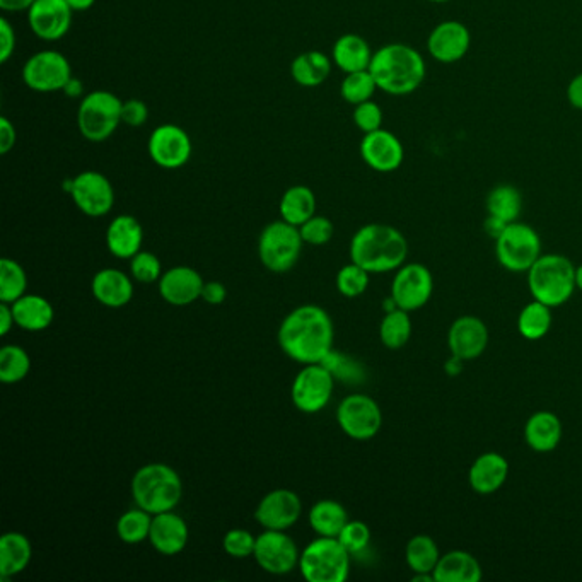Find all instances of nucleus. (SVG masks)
<instances>
[{
  "label": "nucleus",
  "instance_id": "11",
  "mask_svg": "<svg viewBox=\"0 0 582 582\" xmlns=\"http://www.w3.org/2000/svg\"><path fill=\"white\" fill-rule=\"evenodd\" d=\"M21 77L24 86L35 93H62L72 77V67L64 53L40 50L24 62Z\"/></svg>",
  "mask_w": 582,
  "mask_h": 582
},
{
  "label": "nucleus",
  "instance_id": "1",
  "mask_svg": "<svg viewBox=\"0 0 582 582\" xmlns=\"http://www.w3.org/2000/svg\"><path fill=\"white\" fill-rule=\"evenodd\" d=\"M333 321L325 309L304 304L292 309L279 328V345L299 364H320L333 350Z\"/></svg>",
  "mask_w": 582,
  "mask_h": 582
},
{
  "label": "nucleus",
  "instance_id": "34",
  "mask_svg": "<svg viewBox=\"0 0 582 582\" xmlns=\"http://www.w3.org/2000/svg\"><path fill=\"white\" fill-rule=\"evenodd\" d=\"M308 519L316 535L337 538L345 524L349 523V514L340 502L321 499L309 509Z\"/></svg>",
  "mask_w": 582,
  "mask_h": 582
},
{
  "label": "nucleus",
  "instance_id": "39",
  "mask_svg": "<svg viewBox=\"0 0 582 582\" xmlns=\"http://www.w3.org/2000/svg\"><path fill=\"white\" fill-rule=\"evenodd\" d=\"M151 526L152 514L137 506L120 516L117 523V535L127 545H139L149 540Z\"/></svg>",
  "mask_w": 582,
  "mask_h": 582
},
{
  "label": "nucleus",
  "instance_id": "60",
  "mask_svg": "<svg viewBox=\"0 0 582 582\" xmlns=\"http://www.w3.org/2000/svg\"><path fill=\"white\" fill-rule=\"evenodd\" d=\"M576 289L582 291V265L576 267Z\"/></svg>",
  "mask_w": 582,
  "mask_h": 582
},
{
  "label": "nucleus",
  "instance_id": "3",
  "mask_svg": "<svg viewBox=\"0 0 582 582\" xmlns=\"http://www.w3.org/2000/svg\"><path fill=\"white\" fill-rule=\"evenodd\" d=\"M378 89L391 96L412 94L425 79V60L414 47L388 43L376 50L369 65Z\"/></svg>",
  "mask_w": 582,
  "mask_h": 582
},
{
  "label": "nucleus",
  "instance_id": "13",
  "mask_svg": "<svg viewBox=\"0 0 582 582\" xmlns=\"http://www.w3.org/2000/svg\"><path fill=\"white\" fill-rule=\"evenodd\" d=\"M337 422L340 429L352 439L369 441L381 431L383 412L371 396L354 393L345 396L338 405Z\"/></svg>",
  "mask_w": 582,
  "mask_h": 582
},
{
  "label": "nucleus",
  "instance_id": "35",
  "mask_svg": "<svg viewBox=\"0 0 582 582\" xmlns=\"http://www.w3.org/2000/svg\"><path fill=\"white\" fill-rule=\"evenodd\" d=\"M489 216L511 224L516 222L523 210V195L513 185H497L490 190L485 200Z\"/></svg>",
  "mask_w": 582,
  "mask_h": 582
},
{
  "label": "nucleus",
  "instance_id": "54",
  "mask_svg": "<svg viewBox=\"0 0 582 582\" xmlns=\"http://www.w3.org/2000/svg\"><path fill=\"white\" fill-rule=\"evenodd\" d=\"M14 325H16V320H14L11 304L0 303V335H7Z\"/></svg>",
  "mask_w": 582,
  "mask_h": 582
},
{
  "label": "nucleus",
  "instance_id": "14",
  "mask_svg": "<svg viewBox=\"0 0 582 582\" xmlns=\"http://www.w3.org/2000/svg\"><path fill=\"white\" fill-rule=\"evenodd\" d=\"M152 163L163 169H180L192 159L193 144L187 130L175 123H163L152 130L147 142Z\"/></svg>",
  "mask_w": 582,
  "mask_h": 582
},
{
  "label": "nucleus",
  "instance_id": "15",
  "mask_svg": "<svg viewBox=\"0 0 582 582\" xmlns=\"http://www.w3.org/2000/svg\"><path fill=\"white\" fill-rule=\"evenodd\" d=\"M434 279L431 270L422 263H407L396 270L391 284V297L396 306L408 313L424 308L431 301Z\"/></svg>",
  "mask_w": 582,
  "mask_h": 582
},
{
  "label": "nucleus",
  "instance_id": "46",
  "mask_svg": "<svg viewBox=\"0 0 582 582\" xmlns=\"http://www.w3.org/2000/svg\"><path fill=\"white\" fill-rule=\"evenodd\" d=\"M222 547L229 557L246 559V557H253L255 547H257V538L251 535L250 531L236 528V530L227 531Z\"/></svg>",
  "mask_w": 582,
  "mask_h": 582
},
{
  "label": "nucleus",
  "instance_id": "23",
  "mask_svg": "<svg viewBox=\"0 0 582 582\" xmlns=\"http://www.w3.org/2000/svg\"><path fill=\"white\" fill-rule=\"evenodd\" d=\"M190 531L185 519L178 516L175 511L154 514L152 516L151 535L149 542L163 555H178L187 547Z\"/></svg>",
  "mask_w": 582,
  "mask_h": 582
},
{
  "label": "nucleus",
  "instance_id": "32",
  "mask_svg": "<svg viewBox=\"0 0 582 582\" xmlns=\"http://www.w3.org/2000/svg\"><path fill=\"white\" fill-rule=\"evenodd\" d=\"M332 65V57L318 50L299 53L292 60L291 76L301 88H318L332 74Z\"/></svg>",
  "mask_w": 582,
  "mask_h": 582
},
{
  "label": "nucleus",
  "instance_id": "27",
  "mask_svg": "<svg viewBox=\"0 0 582 582\" xmlns=\"http://www.w3.org/2000/svg\"><path fill=\"white\" fill-rule=\"evenodd\" d=\"M524 439L536 453H552L562 439V422L548 410L536 412L524 425Z\"/></svg>",
  "mask_w": 582,
  "mask_h": 582
},
{
  "label": "nucleus",
  "instance_id": "42",
  "mask_svg": "<svg viewBox=\"0 0 582 582\" xmlns=\"http://www.w3.org/2000/svg\"><path fill=\"white\" fill-rule=\"evenodd\" d=\"M378 91V84L374 81L371 70H359V72H350L345 74L340 94L349 105H361L364 101L373 99L374 93Z\"/></svg>",
  "mask_w": 582,
  "mask_h": 582
},
{
  "label": "nucleus",
  "instance_id": "25",
  "mask_svg": "<svg viewBox=\"0 0 582 582\" xmlns=\"http://www.w3.org/2000/svg\"><path fill=\"white\" fill-rule=\"evenodd\" d=\"M144 229L134 216L123 214L110 222L106 231V246L120 260H132L142 250Z\"/></svg>",
  "mask_w": 582,
  "mask_h": 582
},
{
  "label": "nucleus",
  "instance_id": "44",
  "mask_svg": "<svg viewBox=\"0 0 582 582\" xmlns=\"http://www.w3.org/2000/svg\"><path fill=\"white\" fill-rule=\"evenodd\" d=\"M130 272H132V277L140 284L159 282V279L164 274L159 258L151 251L142 250L130 260Z\"/></svg>",
  "mask_w": 582,
  "mask_h": 582
},
{
  "label": "nucleus",
  "instance_id": "38",
  "mask_svg": "<svg viewBox=\"0 0 582 582\" xmlns=\"http://www.w3.org/2000/svg\"><path fill=\"white\" fill-rule=\"evenodd\" d=\"M412 337V320L405 309L388 311L379 326V338L385 347L398 350L408 344Z\"/></svg>",
  "mask_w": 582,
  "mask_h": 582
},
{
  "label": "nucleus",
  "instance_id": "17",
  "mask_svg": "<svg viewBox=\"0 0 582 582\" xmlns=\"http://www.w3.org/2000/svg\"><path fill=\"white\" fill-rule=\"evenodd\" d=\"M26 12L33 35L43 41L62 40L74 19V11L67 0H35Z\"/></svg>",
  "mask_w": 582,
  "mask_h": 582
},
{
  "label": "nucleus",
  "instance_id": "40",
  "mask_svg": "<svg viewBox=\"0 0 582 582\" xmlns=\"http://www.w3.org/2000/svg\"><path fill=\"white\" fill-rule=\"evenodd\" d=\"M31 359L19 345H4L0 350V381L16 385L30 374Z\"/></svg>",
  "mask_w": 582,
  "mask_h": 582
},
{
  "label": "nucleus",
  "instance_id": "48",
  "mask_svg": "<svg viewBox=\"0 0 582 582\" xmlns=\"http://www.w3.org/2000/svg\"><path fill=\"white\" fill-rule=\"evenodd\" d=\"M352 118H354L357 129L364 132V134L383 129V110H381V106L376 101H373V99L357 105L354 108Z\"/></svg>",
  "mask_w": 582,
  "mask_h": 582
},
{
  "label": "nucleus",
  "instance_id": "59",
  "mask_svg": "<svg viewBox=\"0 0 582 582\" xmlns=\"http://www.w3.org/2000/svg\"><path fill=\"white\" fill-rule=\"evenodd\" d=\"M463 362L465 361H461L460 357L451 354V359H449L448 364L444 366V369H446V373L451 374V376H456V374L461 373Z\"/></svg>",
  "mask_w": 582,
  "mask_h": 582
},
{
  "label": "nucleus",
  "instance_id": "47",
  "mask_svg": "<svg viewBox=\"0 0 582 582\" xmlns=\"http://www.w3.org/2000/svg\"><path fill=\"white\" fill-rule=\"evenodd\" d=\"M337 538L347 548V552L350 555H356V553L364 552L369 547L371 530L362 521H349V523L345 524L344 530L340 531V535Z\"/></svg>",
  "mask_w": 582,
  "mask_h": 582
},
{
  "label": "nucleus",
  "instance_id": "19",
  "mask_svg": "<svg viewBox=\"0 0 582 582\" xmlns=\"http://www.w3.org/2000/svg\"><path fill=\"white\" fill-rule=\"evenodd\" d=\"M361 158L376 173H393L400 169L405 159L402 140L390 130L379 129L364 134Z\"/></svg>",
  "mask_w": 582,
  "mask_h": 582
},
{
  "label": "nucleus",
  "instance_id": "20",
  "mask_svg": "<svg viewBox=\"0 0 582 582\" xmlns=\"http://www.w3.org/2000/svg\"><path fill=\"white\" fill-rule=\"evenodd\" d=\"M472 47V33L460 21L437 24L427 40L432 59L441 64H456L465 59Z\"/></svg>",
  "mask_w": 582,
  "mask_h": 582
},
{
  "label": "nucleus",
  "instance_id": "43",
  "mask_svg": "<svg viewBox=\"0 0 582 582\" xmlns=\"http://www.w3.org/2000/svg\"><path fill=\"white\" fill-rule=\"evenodd\" d=\"M369 275L371 274L357 263L350 262L337 274L338 292L349 299L362 296L369 287Z\"/></svg>",
  "mask_w": 582,
  "mask_h": 582
},
{
  "label": "nucleus",
  "instance_id": "33",
  "mask_svg": "<svg viewBox=\"0 0 582 582\" xmlns=\"http://www.w3.org/2000/svg\"><path fill=\"white\" fill-rule=\"evenodd\" d=\"M280 219L292 226H303L304 222L316 214V195L304 185L287 188L279 204Z\"/></svg>",
  "mask_w": 582,
  "mask_h": 582
},
{
  "label": "nucleus",
  "instance_id": "10",
  "mask_svg": "<svg viewBox=\"0 0 582 582\" xmlns=\"http://www.w3.org/2000/svg\"><path fill=\"white\" fill-rule=\"evenodd\" d=\"M62 188L72 197L77 209L88 217H105L115 205L111 181L99 171H82L74 178H65Z\"/></svg>",
  "mask_w": 582,
  "mask_h": 582
},
{
  "label": "nucleus",
  "instance_id": "37",
  "mask_svg": "<svg viewBox=\"0 0 582 582\" xmlns=\"http://www.w3.org/2000/svg\"><path fill=\"white\" fill-rule=\"evenodd\" d=\"M552 309L536 299H533L530 304H526L521 309L518 318V330L521 337L531 340V342L542 340L552 328Z\"/></svg>",
  "mask_w": 582,
  "mask_h": 582
},
{
  "label": "nucleus",
  "instance_id": "31",
  "mask_svg": "<svg viewBox=\"0 0 582 582\" xmlns=\"http://www.w3.org/2000/svg\"><path fill=\"white\" fill-rule=\"evenodd\" d=\"M33 559L30 538L23 533H6L0 538V576L14 577L28 569Z\"/></svg>",
  "mask_w": 582,
  "mask_h": 582
},
{
  "label": "nucleus",
  "instance_id": "52",
  "mask_svg": "<svg viewBox=\"0 0 582 582\" xmlns=\"http://www.w3.org/2000/svg\"><path fill=\"white\" fill-rule=\"evenodd\" d=\"M226 297V286L222 282H217V280L205 282L204 291H202V299H204L205 303L217 306V304L224 303Z\"/></svg>",
  "mask_w": 582,
  "mask_h": 582
},
{
  "label": "nucleus",
  "instance_id": "55",
  "mask_svg": "<svg viewBox=\"0 0 582 582\" xmlns=\"http://www.w3.org/2000/svg\"><path fill=\"white\" fill-rule=\"evenodd\" d=\"M35 0H0V9L4 12H24L33 6Z\"/></svg>",
  "mask_w": 582,
  "mask_h": 582
},
{
  "label": "nucleus",
  "instance_id": "21",
  "mask_svg": "<svg viewBox=\"0 0 582 582\" xmlns=\"http://www.w3.org/2000/svg\"><path fill=\"white\" fill-rule=\"evenodd\" d=\"M451 354L461 361H473L482 356L489 345V328L477 316H461L453 321L448 332Z\"/></svg>",
  "mask_w": 582,
  "mask_h": 582
},
{
  "label": "nucleus",
  "instance_id": "57",
  "mask_svg": "<svg viewBox=\"0 0 582 582\" xmlns=\"http://www.w3.org/2000/svg\"><path fill=\"white\" fill-rule=\"evenodd\" d=\"M484 227L490 238L497 239L501 236L502 231L506 229L507 222L501 221V219H497V217L487 216V221H485Z\"/></svg>",
  "mask_w": 582,
  "mask_h": 582
},
{
  "label": "nucleus",
  "instance_id": "28",
  "mask_svg": "<svg viewBox=\"0 0 582 582\" xmlns=\"http://www.w3.org/2000/svg\"><path fill=\"white\" fill-rule=\"evenodd\" d=\"M374 52L361 35L347 33L335 41L332 50L333 64L344 74L369 69Z\"/></svg>",
  "mask_w": 582,
  "mask_h": 582
},
{
  "label": "nucleus",
  "instance_id": "2",
  "mask_svg": "<svg viewBox=\"0 0 582 582\" xmlns=\"http://www.w3.org/2000/svg\"><path fill=\"white\" fill-rule=\"evenodd\" d=\"M408 255V243L396 227L366 224L350 241V260L369 274H386L402 267Z\"/></svg>",
  "mask_w": 582,
  "mask_h": 582
},
{
  "label": "nucleus",
  "instance_id": "29",
  "mask_svg": "<svg viewBox=\"0 0 582 582\" xmlns=\"http://www.w3.org/2000/svg\"><path fill=\"white\" fill-rule=\"evenodd\" d=\"M482 579V567L472 553L451 550L441 555L434 569L436 582H478Z\"/></svg>",
  "mask_w": 582,
  "mask_h": 582
},
{
  "label": "nucleus",
  "instance_id": "18",
  "mask_svg": "<svg viewBox=\"0 0 582 582\" xmlns=\"http://www.w3.org/2000/svg\"><path fill=\"white\" fill-rule=\"evenodd\" d=\"M303 514L301 497L289 489L268 492L255 511L257 523L265 530L287 531L299 521Z\"/></svg>",
  "mask_w": 582,
  "mask_h": 582
},
{
  "label": "nucleus",
  "instance_id": "26",
  "mask_svg": "<svg viewBox=\"0 0 582 582\" xmlns=\"http://www.w3.org/2000/svg\"><path fill=\"white\" fill-rule=\"evenodd\" d=\"M91 291L99 303L108 308H123L134 297V282L117 268H103L94 275Z\"/></svg>",
  "mask_w": 582,
  "mask_h": 582
},
{
  "label": "nucleus",
  "instance_id": "8",
  "mask_svg": "<svg viewBox=\"0 0 582 582\" xmlns=\"http://www.w3.org/2000/svg\"><path fill=\"white\" fill-rule=\"evenodd\" d=\"M303 246L299 227L280 219L263 227L258 239V257L270 272L286 274L299 262Z\"/></svg>",
  "mask_w": 582,
  "mask_h": 582
},
{
  "label": "nucleus",
  "instance_id": "22",
  "mask_svg": "<svg viewBox=\"0 0 582 582\" xmlns=\"http://www.w3.org/2000/svg\"><path fill=\"white\" fill-rule=\"evenodd\" d=\"M159 294L173 306H188L202 297L205 282L202 275L192 267L169 268L159 279Z\"/></svg>",
  "mask_w": 582,
  "mask_h": 582
},
{
  "label": "nucleus",
  "instance_id": "4",
  "mask_svg": "<svg viewBox=\"0 0 582 582\" xmlns=\"http://www.w3.org/2000/svg\"><path fill=\"white\" fill-rule=\"evenodd\" d=\"M130 492L135 506L154 516L175 511L183 495V484L175 468L164 463H149L135 473Z\"/></svg>",
  "mask_w": 582,
  "mask_h": 582
},
{
  "label": "nucleus",
  "instance_id": "30",
  "mask_svg": "<svg viewBox=\"0 0 582 582\" xmlns=\"http://www.w3.org/2000/svg\"><path fill=\"white\" fill-rule=\"evenodd\" d=\"M11 306L16 325L26 332L47 330L55 318V309L50 301L45 297L36 296V294H24Z\"/></svg>",
  "mask_w": 582,
  "mask_h": 582
},
{
  "label": "nucleus",
  "instance_id": "49",
  "mask_svg": "<svg viewBox=\"0 0 582 582\" xmlns=\"http://www.w3.org/2000/svg\"><path fill=\"white\" fill-rule=\"evenodd\" d=\"M149 120V108L142 99L130 98L123 101L122 123L130 129H139Z\"/></svg>",
  "mask_w": 582,
  "mask_h": 582
},
{
  "label": "nucleus",
  "instance_id": "41",
  "mask_svg": "<svg viewBox=\"0 0 582 582\" xmlns=\"http://www.w3.org/2000/svg\"><path fill=\"white\" fill-rule=\"evenodd\" d=\"M28 289V275L18 262L2 258L0 262V301L12 304L23 297Z\"/></svg>",
  "mask_w": 582,
  "mask_h": 582
},
{
  "label": "nucleus",
  "instance_id": "36",
  "mask_svg": "<svg viewBox=\"0 0 582 582\" xmlns=\"http://www.w3.org/2000/svg\"><path fill=\"white\" fill-rule=\"evenodd\" d=\"M441 559V552L431 536L417 535L410 538L405 547V560L410 571L414 574H432L437 562Z\"/></svg>",
  "mask_w": 582,
  "mask_h": 582
},
{
  "label": "nucleus",
  "instance_id": "61",
  "mask_svg": "<svg viewBox=\"0 0 582 582\" xmlns=\"http://www.w3.org/2000/svg\"><path fill=\"white\" fill-rule=\"evenodd\" d=\"M429 2H436V4H443V2H448V0H429Z\"/></svg>",
  "mask_w": 582,
  "mask_h": 582
},
{
  "label": "nucleus",
  "instance_id": "6",
  "mask_svg": "<svg viewBox=\"0 0 582 582\" xmlns=\"http://www.w3.org/2000/svg\"><path fill=\"white\" fill-rule=\"evenodd\" d=\"M122 99L110 91L84 94L77 108L79 134L93 144L105 142L122 125Z\"/></svg>",
  "mask_w": 582,
  "mask_h": 582
},
{
  "label": "nucleus",
  "instance_id": "7",
  "mask_svg": "<svg viewBox=\"0 0 582 582\" xmlns=\"http://www.w3.org/2000/svg\"><path fill=\"white\" fill-rule=\"evenodd\" d=\"M299 569L308 582H344L350 572V553L338 538L320 536L301 552Z\"/></svg>",
  "mask_w": 582,
  "mask_h": 582
},
{
  "label": "nucleus",
  "instance_id": "50",
  "mask_svg": "<svg viewBox=\"0 0 582 582\" xmlns=\"http://www.w3.org/2000/svg\"><path fill=\"white\" fill-rule=\"evenodd\" d=\"M16 30L11 21L2 16L0 18V64H7L16 52Z\"/></svg>",
  "mask_w": 582,
  "mask_h": 582
},
{
  "label": "nucleus",
  "instance_id": "45",
  "mask_svg": "<svg viewBox=\"0 0 582 582\" xmlns=\"http://www.w3.org/2000/svg\"><path fill=\"white\" fill-rule=\"evenodd\" d=\"M301 236L306 245L323 246L330 243L335 233L333 222L325 216H313L308 221L304 222L303 226H299Z\"/></svg>",
  "mask_w": 582,
  "mask_h": 582
},
{
  "label": "nucleus",
  "instance_id": "24",
  "mask_svg": "<svg viewBox=\"0 0 582 582\" xmlns=\"http://www.w3.org/2000/svg\"><path fill=\"white\" fill-rule=\"evenodd\" d=\"M509 475V463L499 453H484L473 461L472 468L468 472L470 487L480 495L495 494L506 484Z\"/></svg>",
  "mask_w": 582,
  "mask_h": 582
},
{
  "label": "nucleus",
  "instance_id": "5",
  "mask_svg": "<svg viewBox=\"0 0 582 582\" xmlns=\"http://www.w3.org/2000/svg\"><path fill=\"white\" fill-rule=\"evenodd\" d=\"M531 296L550 308L567 303L576 291V267L557 253L542 255L528 270Z\"/></svg>",
  "mask_w": 582,
  "mask_h": 582
},
{
  "label": "nucleus",
  "instance_id": "12",
  "mask_svg": "<svg viewBox=\"0 0 582 582\" xmlns=\"http://www.w3.org/2000/svg\"><path fill=\"white\" fill-rule=\"evenodd\" d=\"M335 376L323 364H306L292 383V403L304 414H318L330 403Z\"/></svg>",
  "mask_w": 582,
  "mask_h": 582
},
{
  "label": "nucleus",
  "instance_id": "16",
  "mask_svg": "<svg viewBox=\"0 0 582 582\" xmlns=\"http://www.w3.org/2000/svg\"><path fill=\"white\" fill-rule=\"evenodd\" d=\"M253 557L263 571L274 576H284L299 567L301 553L286 531L265 530L257 536Z\"/></svg>",
  "mask_w": 582,
  "mask_h": 582
},
{
  "label": "nucleus",
  "instance_id": "51",
  "mask_svg": "<svg viewBox=\"0 0 582 582\" xmlns=\"http://www.w3.org/2000/svg\"><path fill=\"white\" fill-rule=\"evenodd\" d=\"M18 142V132L14 123L7 117L0 118V154L6 156Z\"/></svg>",
  "mask_w": 582,
  "mask_h": 582
},
{
  "label": "nucleus",
  "instance_id": "56",
  "mask_svg": "<svg viewBox=\"0 0 582 582\" xmlns=\"http://www.w3.org/2000/svg\"><path fill=\"white\" fill-rule=\"evenodd\" d=\"M62 93H64L67 98H84V84H82L81 79L72 76L70 77V81L65 84V88L62 89Z\"/></svg>",
  "mask_w": 582,
  "mask_h": 582
},
{
  "label": "nucleus",
  "instance_id": "53",
  "mask_svg": "<svg viewBox=\"0 0 582 582\" xmlns=\"http://www.w3.org/2000/svg\"><path fill=\"white\" fill-rule=\"evenodd\" d=\"M567 99L576 110L582 111V72L577 74L567 86Z\"/></svg>",
  "mask_w": 582,
  "mask_h": 582
},
{
  "label": "nucleus",
  "instance_id": "58",
  "mask_svg": "<svg viewBox=\"0 0 582 582\" xmlns=\"http://www.w3.org/2000/svg\"><path fill=\"white\" fill-rule=\"evenodd\" d=\"M67 4L74 12H86L96 4V0H67Z\"/></svg>",
  "mask_w": 582,
  "mask_h": 582
},
{
  "label": "nucleus",
  "instance_id": "9",
  "mask_svg": "<svg viewBox=\"0 0 582 582\" xmlns=\"http://www.w3.org/2000/svg\"><path fill=\"white\" fill-rule=\"evenodd\" d=\"M495 255L502 267L513 274H528L542 257V239L533 227L524 222H511L495 239Z\"/></svg>",
  "mask_w": 582,
  "mask_h": 582
}]
</instances>
